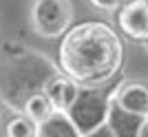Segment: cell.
<instances>
[{
	"instance_id": "8",
	"label": "cell",
	"mask_w": 148,
	"mask_h": 137,
	"mask_svg": "<svg viewBox=\"0 0 148 137\" xmlns=\"http://www.w3.org/2000/svg\"><path fill=\"white\" fill-rule=\"evenodd\" d=\"M106 126L113 131L115 137H139V131L144 126V117H137L133 113L124 111L122 106L115 104V100H113L111 108H108Z\"/></svg>"
},
{
	"instance_id": "11",
	"label": "cell",
	"mask_w": 148,
	"mask_h": 137,
	"mask_svg": "<svg viewBox=\"0 0 148 137\" xmlns=\"http://www.w3.org/2000/svg\"><path fill=\"white\" fill-rule=\"evenodd\" d=\"M36 131H38L36 122H31L22 113H16L5 126V137H36Z\"/></svg>"
},
{
	"instance_id": "14",
	"label": "cell",
	"mask_w": 148,
	"mask_h": 137,
	"mask_svg": "<svg viewBox=\"0 0 148 137\" xmlns=\"http://www.w3.org/2000/svg\"><path fill=\"white\" fill-rule=\"evenodd\" d=\"M139 137H148V119H144V126L139 131Z\"/></svg>"
},
{
	"instance_id": "7",
	"label": "cell",
	"mask_w": 148,
	"mask_h": 137,
	"mask_svg": "<svg viewBox=\"0 0 148 137\" xmlns=\"http://www.w3.org/2000/svg\"><path fill=\"white\" fill-rule=\"evenodd\" d=\"M44 93H47V97H49V102L53 104L56 111L66 113L69 108H71V104L75 102L77 93H80V84L73 82L69 75L58 73L56 77L44 86Z\"/></svg>"
},
{
	"instance_id": "3",
	"label": "cell",
	"mask_w": 148,
	"mask_h": 137,
	"mask_svg": "<svg viewBox=\"0 0 148 137\" xmlns=\"http://www.w3.org/2000/svg\"><path fill=\"white\" fill-rule=\"evenodd\" d=\"M111 102L113 95H108L102 86H80V93L66 111V115L82 135H88L91 131L106 124Z\"/></svg>"
},
{
	"instance_id": "10",
	"label": "cell",
	"mask_w": 148,
	"mask_h": 137,
	"mask_svg": "<svg viewBox=\"0 0 148 137\" xmlns=\"http://www.w3.org/2000/svg\"><path fill=\"white\" fill-rule=\"evenodd\" d=\"M53 113H56L53 104L49 102L47 93H44V91H40V93L31 95L29 100H27V104H25V111H22V115H27V117H29L31 122L40 124V122H44L47 117H51Z\"/></svg>"
},
{
	"instance_id": "16",
	"label": "cell",
	"mask_w": 148,
	"mask_h": 137,
	"mask_svg": "<svg viewBox=\"0 0 148 137\" xmlns=\"http://www.w3.org/2000/svg\"><path fill=\"white\" fill-rule=\"evenodd\" d=\"M0 122H2V108H0Z\"/></svg>"
},
{
	"instance_id": "2",
	"label": "cell",
	"mask_w": 148,
	"mask_h": 137,
	"mask_svg": "<svg viewBox=\"0 0 148 137\" xmlns=\"http://www.w3.org/2000/svg\"><path fill=\"white\" fill-rule=\"evenodd\" d=\"M60 66L40 51L9 42L0 53V102L13 113H22L31 95L44 91Z\"/></svg>"
},
{
	"instance_id": "1",
	"label": "cell",
	"mask_w": 148,
	"mask_h": 137,
	"mask_svg": "<svg viewBox=\"0 0 148 137\" xmlns=\"http://www.w3.org/2000/svg\"><path fill=\"white\" fill-rule=\"evenodd\" d=\"M124 42L106 20H84L60 40L58 66L80 86H104L124 66Z\"/></svg>"
},
{
	"instance_id": "15",
	"label": "cell",
	"mask_w": 148,
	"mask_h": 137,
	"mask_svg": "<svg viewBox=\"0 0 148 137\" xmlns=\"http://www.w3.org/2000/svg\"><path fill=\"white\" fill-rule=\"evenodd\" d=\"M144 49H146V51H148V40H146V42H144Z\"/></svg>"
},
{
	"instance_id": "13",
	"label": "cell",
	"mask_w": 148,
	"mask_h": 137,
	"mask_svg": "<svg viewBox=\"0 0 148 137\" xmlns=\"http://www.w3.org/2000/svg\"><path fill=\"white\" fill-rule=\"evenodd\" d=\"M82 137H115V135H113V131L104 124V126H99V128H95V131H91L88 135H82Z\"/></svg>"
},
{
	"instance_id": "9",
	"label": "cell",
	"mask_w": 148,
	"mask_h": 137,
	"mask_svg": "<svg viewBox=\"0 0 148 137\" xmlns=\"http://www.w3.org/2000/svg\"><path fill=\"white\" fill-rule=\"evenodd\" d=\"M36 137H82V133L77 131V126L71 122L66 113L56 111L51 117L38 124Z\"/></svg>"
},
{
	"instance_id": "12",
	"label": "cell",
	"mask_w": 148,
	"mask_h": 137,
	"mask_svg": "<svg viewBox=\"0 0 148 137\" xmlns=\"http://www.w3.org/2000/svg\"><path fill=\"white\" fill-rule=\"evenodd\" d=\"M124 2H126V0H88V5H91L93 9L102 11V13H115Z\"/></svg>"
},
{
	"instance_id": "6",
	"label": "cell",
	"mask_w": 148,
	"mask_h": 137,
	"mask_svg": "<svg viewBox=\"0 0 148 137\" xmlns=\"http://www.w3.org/2000/svg\"><path fill=\"white\" fill-rule=\"evenodd\" d=\"M115 104H119L124 111L133 113L137 117L148 119V82L146 80H126L122 82L115 93Z\"/></svg>"
},
{
	"instance_id": "4",
	"label": "cell",
	"mask_w": 148,
	"mask_h": 137,
	"mask_svg": "<svg viewBox=\"0 0 148 137\" xmlns=\"http://www.w3.org/2000/svg\"><path fill=\"white\" fill-rule=\"evenodd\" d=\"M31 29L40 38H62L73 27V2L71 0H31L29 7Z\"/></svg>"
},
{
	"instance_id": "5",
	"label": "cell",
	"mask_w": 148,
	"mask_h": 137,
	"mask_svg": "<svg viewBox=\"0 0 148 137\" xmlns=\"http://www.w3.org/2000/svg\"><path fill=\"white\" fill-rule=\"evenodd\" d=\"M117 33L133 42L148 40V0H126L115 11Z\"/></svg>"
}]
</instances>
